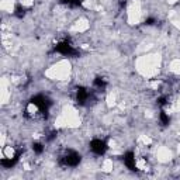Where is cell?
<instances>
[{
    "mask_svg": "<svg viewBox=\"0 0 180 180\" xmlns=\"http://www.w3.org/2000/svg\"><path fill=\"white\" fill-rule=\"evenodd\" d=\"M61 163L66 167H75L80 163V155L75 151H66L64 156L61 158Z\"/></svg>",
    "mask_w": 180,
    "mask_h": 180,
    "instance_id": "obj_1",
    "label": "cell"
},
{
    "mask_svg": "<svg viewBox=\"0 0 180 180\" xmlns=\"http://www.w3.org/2000/svg\"><path fill=\"white\" fill-rule=\"evenodd\" d=\"M55 52L62 53L65 57H72V55H77V51L75 49L72 45H70L68 41H64V42H59L55 47Z\"/></svg>",
    "mask_w": 180,
    "mask_h": 180,
    "instance_id": "obj_2",
    "label": "cell"
},
{
    "mask_svg": "<svg viewBox=\"0 0 180 180\" xmlns=\"http://www.w3.org/2000/svg\"><path fill=\"white\" fill-rule=\"evenodd\" d=\"M90 149L96 155H104L107 151V143L101 139H93L90 142Z\"/></svg>",
    "mask_w": 180,
    "mask_h": 180,
    "instance_id": "obj_3",
    "label": "cell"
},
{
    "mask_svg": "<svg viewBox=\"0 0 180 180\" xmlns=\"http://www.w3.org/2000/svg\"><path fill=\"white\" fill-rule=\"evenodd\" d=\"M90 99V92L87 89H83V87H79L76 92V100L79 104H84L86 101H89Z\"/></svg>",
    "mask_w": 180,
    "mask_h": 180,
    "instance_id": "obj_4",
    "label": "cell"
},
{
    "mask_svg": "<svg viewBox=\"0 0 180 180\" xmlns=\"http://www.w3.org/2000/svg\"><path fill=\"white\" fill-rule=\"evenodd\" d=\"M124 163L130 170H137V162H135V155L132 152H127L124 156Z\"/></svg>",
    "mask_w": 180,
    "mask_h": 180,
    "instance_id": "obj_5",
    "label": "cell"
},
{
    "mask_svg": "<svg viewBox=\"0 0 180 180\" xmlns=\"http://www.w3.org/2000/svg\"><path fill=\"white\" fill-rule=\"evenodd\" d=\"M94 87H97L99 90H103L106 87V80L103 77H96L94 79Z\"/></svg>",
    "mask_w": 180,
    "mask_h": 180,
    "instance_id": "obj_6",
    "label": "cell"
},
{
    "mask_svg": "<svg viewBox=\"0 0 180 180\" xmlns=\"http://www.w3.org/2000/svg\"><path fill=\"white\" fill-rule=\"evenodd\" d=\"M160 124L162 125H167L169 124V117L166 115L165 111H160Z\"/></svg>",
    "mask_w": 180,
    "mask_h": 180,
    "instance_id": "obj_7",
    "label": "cell"
},
{
    "mask_svg": "<svg viewBox=\"0 0 180 180\" xmlns=\"http://www.w3.org/2000/svg\"><path fill=\"white\" fill-rule=\"evenodd\" d=\"M33 151L35 152V154H42V151H44L42 143H34V145H33Z\"/></svg>",
    "mask_w": 180,
    "mask_h": 180,
    "instance_id": "obj_8",
    "label": "cell"
},
{
    "mask_svg": "<svg viewBox=\"0 0 180 180\" xmlns=\"http://www.w3.org/2000/svg\"><path fill=\"white\" fill-rule=\"evenodd\" d=\"M24 14H25V13H24V9H21V7H17V9H16V16L17 17H23Z\"/></svg>",
    "mask_w": 180,
    "mask_h": 180,
    "instance_id": "obj_9",
    "label": "cell"
}]
</instances>
